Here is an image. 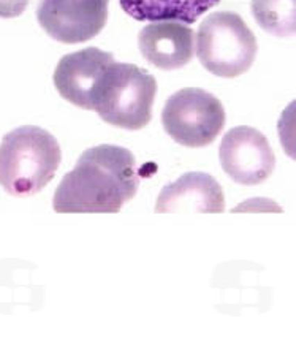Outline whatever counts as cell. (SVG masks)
I'll return each mask as SVG.
<instances>
[{
    "mask_svg": "<svg viewBox=\"0 0 296 356\" xmlns=\"http://www.w3.org/2000/svg\"><path fill=\"white\" fill-rule=\"evenodd\" d=\"M140 187L136 162L129 149L100 145L83 152L56 188L59 214H116Z\"/></svg>",
    "mask_w": 296,
    "mask_h": 356,
    "instance_id": "cell-1",
    "label": "cell"
},
{
    "mask_svg": "<svg viewBox=\"0 0 296 356\" xmlns=\"http://www.w3.org/2000/svg\"><path fill=\"white\" fill-rule=\"evenodd\" d=\"M60 162V146L49 131L18 127L0 143V186L13 197H31L53 181Z\"/></svg>",
    "mask_w": 296,
    "mask_h": 356,
    "instance_id": "cell-2",
    "label": "cell"
},
{
    "mask_svg": "<svg viewBox=\"0 0 296 356\" xmlns=\"http://www.w3.org/2000/svg\"><path fill=\"white\" fill-rule=\"evenodd\" d=\"M157 81L145 68L113 62L92 94V111L106 124L125 130L145 129L152 119Z\"/></svg>",
    "mask_w": 296,
    "mask_h": 356,
    "instance_id": "cell-3",
    "label": "cell"
},
{
    "mask_svg": "<svg viewBox=\"0 0 296 356\" xmlns=\"http://www.w3.org/2000/svg\"><path fill=\"white\" fill-rule=\"evenodd\" d=\"M200 64L219 78H236L254 65L258 44L241 16L233 11H215L204 18L197 31Z\"/></svg>",
    "mask_w": 296,
    "mask_h": 356,
    "instance_id": "cell-4",
    "label": "cell"
},
{
    "mask_svg": "<svg viewBox=\"0 0 296 356\" xmlns=\"http://www.w3.org/2000/svg\"><path fill=\"white\" fill-rule=\"evenodd\" d=\"M162 124L178 145L204 147L225 127V110L217 97L206 90L181 89L165 103Z\"/></svg>",
    "mask_w": 296,
    "mask_h": 356,
    "instance_id": "cell-5",
    "label": "cell"
},
{
    "mask_svg": "<svg viewBox=\"0 0 296 356\" xmlns=\"http://www.w3.org/2000/svg\"><path fill=\"white\" fill-rule=\"evenodd\" d=\"M108 3L110 0H40L37 19L56 42L83 43L104 31Z\"/></svg>",
    "mask_w": 296,
    "mask_h": 356,
    "instance_id": "cell-6",
    "label": "cell"
},
{
    "mask_svg": "<svg viewBox=\"0 0 296 356\" xmlns=\"http://www.w3.org/2000/svg\"><path fill=\"white\" fill-rule=\"evenodd\" d=\"M222 168L242 186H257L272 175L276 156L266 136L254 127L231 129L219 147Z\"/></svg>",
    "mask_w": 296,
    "mask_h": 356,
    "instance_id": "cell-7",
    "label": "cell"
},
{
    "mask_svg": "<svg viewBox=\"0 0 296 356\" xmlns=\"http://www.w3.org/2000/svg\"><path fill=\"white\" fill-rule=\"evenodd\" d=\"M113 62H115L113 54L99 48H86L67 54L56 67V89L72 105L83 110H92L95 86Z\"/></svg>",
    "mask_w": 296,
    "mask_h": 356,
    "instance_id": "cell-8",
    "label": "cell"
},
{
    "mask_svg": "<svg viewBox=\"0 0 296 356\" xmlns=\"http://www.w3.org/2000/svg\"><path fill=\"white\" fill-rule=\"evenodd\" d=\"M225 211V195L222 186L208 173L192 171L162 188L157 198V214L198 212L222 214Z\"/></svg>",
    "mask_w": 296,
    "mask_h": 356,
    "instance_id": "cell-9",
    "label": "cell"
},
{
    "mask_svg": "<svg viewBox=\"0 0 296 356\" xmlns=\"http://www.w3.org/2000/svg\"><path fill=\"white\" fill-rule=\"evenodd\" d=\"M195 33L176 21H157L145 26L138 35L141 54L161 70H178L192 60Z\"/></svg>",
    "mask_w": 296,
    "mask_h": 356,
    "instance_id": "cell-10",
    "label": "cell"
},
{
    "mask_svg": "<svg viewBox=\"0 0 296 356\" xmlns=\"http://www.w3.org/2000/svg\"><path fill=\"white\" fill-rule=\"evenodd\" d=\"M220 0H119L122 10L136 21H176L193 24L219 5Z\"/></svg>",
    "mask_w": 296,
    "mask_h": 356,
    "instance_id": "cell-11",
    "label": "cell"
},
{
    "mask_svg": "<svg viewBox=\"0 0 296 356\" xmlns=\"http://www.w3.org/2000/svg\"><path fill=\"white\" fill-rule=\"evenodd\" d=\"M252 15L257 24L274 37L295 35L296 0H252Z\"/></svg>",
    "mask_w": 296,
    "mask_h": 356,
    "instance_id": "cell-12",
    "label": "cell"
},
{
    "mask_svg": "<svg viewBox=\"0 0 296 356\" xmlns=\"http://www.w3.org/2000/svg\"><path fill=\"white\" fill-rule=\"evenodd\" d=\"M29 0H0V18H18L24 13Z\"/></svg>",
    "mask_w": 296,
    "mask_h": 356,
    "instance_id": "cell-13",
    "label": "cell"
}]
</instances>
